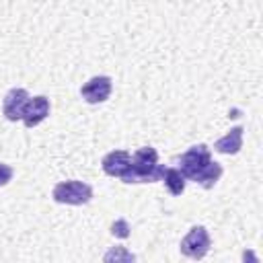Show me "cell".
I'll use <instances>...</instances> for the list:
<instances>
[{
  "mask_svg": "<svg viewBox=\"0 0 263 263\" xmlns=\"http://www.w3.org/2000/svg\"><path fill=\"white\" fill-rule=\"evenodd\" d=\"M164 171H166V166L158 164V152L152 146H142L132 154L129 168L125 171L121 181L127 183V185H132V183H154V181L162 179Z\"/></svg>",
  "mask_w": 263,
  "mask_h": 263,
  "instance_id": "1",
  "label": "cell"
},
{
  "mask_svg": "<svg viewBox=\"0 0 263 263\" xmlns=\"http://www.w3.org/2000/svg\"><path fill=\"white\" fill-rule=\"evenodd\" d=\"M53 201L66 203V205H84L92 199V187L78 179L60 181L51 191Z\"/></svg>",
  "mask_w": 263,
  "mask_h": 263,
  "instance_id": "2",
  "label": "cell"
},
{
  "mask_svg": "<svg viewBox=\"0 0 263 263\" xmlns=\"http://www.w3.org/2000/svg\"><path fill=\"white\" fill-rule=\"evenodd\" d=\"M210 160H212L210 148L205 144H195V146H191L189 150H185L183 154L177 156V164H179L177 168L185 175V179L193 181L210 164Z\"/></svg>",
  "mask_w": 263,
  "mask_h": 263,
  "instance_id": "3",
  "label": "cell"
},
{
  "mask_svg": "<svg viewBox=\"0 0 263 263\" xmlns=\"http://www.w3.org/2000/svg\"><path fill=\"white\" fill-rule=\"evenodd\" d=\"M210 245H212V240H210L208 230H205L203 226H193V228H189V232L183 236L179 249H181V253H183L185 257L197 261V259H203V257L208 255Z\"/></svg>",
  "mask_w": 263,
  "mask_h": 263,
  "instance_id": "4",
  "label": "cell"
},
{
  "mask_svg": "<svg viewBox=\"0 0 263 263\" xmlns=\"http://www.w3.org/2000/svg\"><path fill=\"white\" fill-rule=\"evenodd\" d=\"M111 90H113V80L109 76H92L80 86V97L88 105H99L111 97Z\"/></svg>",
  "mask_w": 263,
  "mask_h": 263,
  "instance_id": "5",
  "label": "cell"
},
{
  "mask_svg": "<svg viewBox=\"0 0 263 263\" xmlns=\"http://www.w3.org/2000/svg\"><path fill=\"white\" fill-rule=\"evenodd\" d=\"M51 111V105H49V99L45 95H37V97H31L25 105V111H23V117L21 121L25 123V127H35L39 125L43 119H47Z\"/></svg>",
  "mask_w": 263,
  "mask_h": 263,
  "instance_id": "6",
  "label": "cell"
},
{
  "mask_svg": "<svg viewBox=\"0 0 263 263\" xmlns=\"http://www.w3.org/2000/svg\"><path fill=\"white\" fill-rule=\"evenodd\" d=\"M29 92L25 88H10L4 99H2V113L8 121H21L23 117V111H25V105L29 101Z\"/></svg>",
  "mask_w": 263,
  "mask_h": 263,
  "instance_id": "7",
  "label": "cell"
},
{
  "mask_svg": "<svg viewBox=\"0 0 263 263\" xmlns=\"http://www.w3.org/2000/svg\"><path fill=\"white\" fill-rule=\"evenodd\" d=\"M129 162H132V154L127 150H113V152H109V154L103 156L101 166H103V173L105 175L121 179L125 175V171L129 168Z\"/></svg>",
  "mask_w": 263,
  "mask_h": 263,
  "instance_id": "8",
  "label": "cell"
},
{
  "mask_svg": "<svg viewBox=\"0 0 263 263\" xmlns=\"http://www.w3.org/2000/svg\"><path fill=\"white\" fill-rule=\"evenodd\" d=\"M242 125H234L228 134L214 142V150L220 154H236L242 148Z\"/></svg>",
  "mask_w": 263,
  "mask_h": 263,
  "instance_id": "9",
  "label": "cell"
},
{
  "mask_svg": "<svg viewBox=\"0 0 263 263\" xmlns=\"http://www.w3.org/2000/svg\"><path fill=\"white\" fill-rule=\"evenodd\" d=\"M160 181L164 183V187L168 189V193H171V195H175V197L183 195L185 185H187L185 175H183L179 168H168V166H166V171H164V175H162V179H160Z\"/></svg>",
  "mask_w": 263,
  "mask_h": 263,
  "instance_id": "10",
  "label": "cell"
},
{
  "mask_svg": "<svg viewBox=\"0 0 263 263\" xmlns=\"http://www.w3.org/2000/svg\"><path fill=\"white\" fill-rule=\"evenodd\" d=\"M222 173H224V171H222V164L216 162V160H210V164H208V166H205L193 181H195L197 185H201L203 189H212V187L220 181Z\"/></svg>",
  "mask_w": 263,
  "mask_h": 263,
  "instance_id": "11",
  "label": "cell"
},
{
  "mask_svg": "<svg viewBox=\"0 0 263 263\" xmlns=\"http://www.w3.org/2000/svg\"><path fill=\"white\" fill-rule=\"evenodd\" d=\"M111 234H115V236H119V238H127V236H129V226H127V222H125V220L113 222V224H111Z\"/></svg>",
  "mask_w": 263,
  "mask_h": 263,
  "instance_id": "12",
  "label": "cell"
},
{
  "mask_svg": "<svg viewBox=\"0 0 263 263\" xmlns=\"http://www.w3.org/2000/svg\"><path fill=\"white\" fill-rule=\"evenodd\" d=\"M12 175H14L12 166H10V164H6V162H0V187L8 185V183L12 181Z\"/></svg>",
  "mask_w": 263,
  "mask_h": 263,
  "instance_id": "13",
  "label": "cell"
},
{
  "mask_svg": "<svg viewBox=\"0 0 263 263\" xmlns=\"http://www.w3.org/2000/svg\"><path fill=\"white\" fill-rule=\"evenodd\" d=\"M113 257H115V259H125V261H134V259H136L132 253H125L121 247H117V251H111V253H107V255H105V261H111Z\"/></svg>",
  "mask_w": 263,
  "mask_h": 263,
  "instance_id": "14",
  "label": "cell"
}]
</instances>
